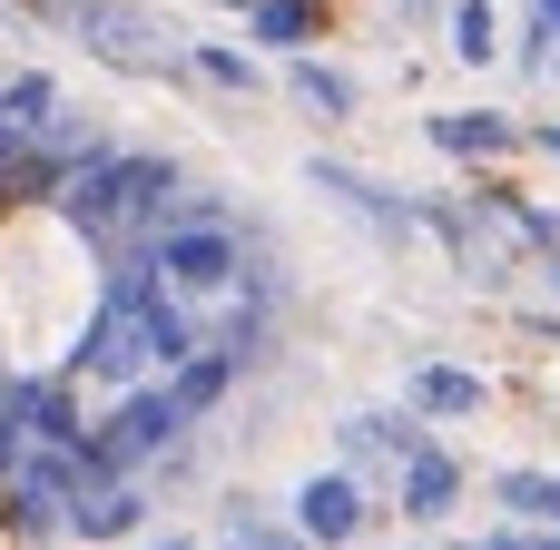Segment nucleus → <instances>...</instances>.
I'll return each instance as SVG.
<instances>
[{
  "mask_svg": "<svg viewBox=\"0 0 560 550\" xmlns=\"http://www.w3.org/2000/svg\"><path fill=\"white\" fill-rule=\"evenodd\" d=\"M285 89H295L315 118H354V79L325 69V59H305V49H285Z\"/></svg>",
  "mask_w": 560,
  "mask_h": 550,
  "instance_id": "10",
  "label": "nucleus"
},
{
  "mask_svg": "<svg viewBox=\"0 0 560 550\" xmlns=\"http://www.w3.org/2000/svg\"><path fill=\"white\" fill-rule=\"evenodd\" d=\"M148 246H158V276H167L177 295H236V285H246V256H236L226 217H167Z\"/></svg>",
  "mask_w": 560,
  "mask_h": 550,
  "instance_id": "2",
  "label": "nucleus"
},
{
  "mask_svg": "<svg viewBox=\"0 0 560 550\" xmlns=\"http://www.w3.org/2000/svg\"><path fill=\"white\" fill-rule=\"evenodd\" d=\"M315 187H325V197H345L354 217H374V226H394V236L413 226V207H404V187H384V177H354V167H335V157H315Z\"/></svg>",
  "mask_w": 560,
  "mask_h": 550,
  "instance_id": "8",
  "label": "nucleus"
},
{
  "mask_svg": "<svg viewBox=\"0 0 560 550\" xmlns=\"http://www.w3.org/2000/svg\"><path fill=\"white\" fill-rule=\"evenodd\" d=\"M433 148H443V157H512L522 128H512L502 108H443V118H433Z\"/></svg>",
  "mask_w": 560,
  "mask_h": 550,
  "instance_id": "7",
  "label": "nucleus"
},
{
  "mask_svg": "<svg viewBox=\"0 0 560 550\" xmlns=\"http://www.w3.org/2000/svg\"><path fill=\"white\" fill-rule=\"evenodd\" d=\"M541 148H551V157H560V128H541Z\"/></svg>",
  "mask_w": 560,
  "mask_h": 550,
  "instance_id": "20",
  "label": "nucleus"
},
{
  "mask_svg": "<svg viewBox=\"0 0 560 550\" xmlns=\"http://www.w3.org/2000/svg\"><path fill=\"white\" fill-rule=\"evenodd\" d=\"M69 531H79V541H138V531H148V492H138V482H98V492H79Z\"/></svg>",
  "mask_w": 560,
  "mask_h": 550,
  "instance_id": "6",
  "label": "nucleus"
},
{
  "mask_svg": "<svg viewBox=\"0 0 560 550\" xmlns=\"http://www.w3.org/2000/svg\"><path fill=\"white\" fill-rule=\"evenodd\" d=\"M492 49H502V39H492V10L463 0V10H453V59H492Z\"/></svg>",
  "mask_w": 560,
  "mask_h": 550,
  "instance_id": "15",
  "label": "nucleus"
},
{
  "mask_svg": "<svg viewBox=\"0 0 560 550\" xmlns=\"http://www.w3.org/2000/svg\"><path fill=\"white\" fill-rule=\"evenodd\" d=\"M453 502H463V463H453V453H433V443H423V453H413V463H404V512H413V522H443V512H453Z\"/></svg>",
  "mask_w": 560,
  "mask_h": 550,
  "instance_id": "9",
  "label": "nucleus"
},
{
  "mask_svg": "<svg viewBox=\"0 0 560 550\" xmlns=\"http://www.w3.org/2000/svg\"><path fill=\"white\" fill-rule=\"evenodd\" d=\"M335 443H345L354 472H364V463H413V453H423V423H413V413H345Z\"/></svg>",
  "mask_w": 560,
  "mask_h": 550,
  "instance_id": "5",
  "label": "nucleus"
},
{
  "mask_svg": "<svg viewBox=\"0 0 560 550\" xmlns=\"http://www.w3.org/2000/svg\"><path fill=\"white\" fill-rule=\"evenodd\" d=\"M138 550H187V541H177V531H158V541H138Z\"/></svg>",
  "mask_w": 560,
  "mask_h": 550,
  "instance_id": "19",
  "label": "nucleus"
},
{
  "mask_svg": "<svg viewBox=\"0 0 560 550\" xmlns=\"http://www.w3.org/2000/svg\"><path fill=\"white\" fill-rule=\"evenodd\" d=\"M187 69H197V79H217V89H256V59H236V49H197Z\"/></svg>",
  "mask_w": 560,
  "mask_h": 550,
  "instance_id": "17",
  "label": "nucleus"
},
{
  "mask_svg": "<svg viewBox=\"0 0 560 550\" xmlns=\"http://www.w3.org/2000/svg\"><path fill=\"white\" fill-rule=\"evenodd\" d=\"M197 413L177 403V384H138V394H118V413L108 423H89V472L98 482H128V472H148V463H167L177 453V433H187Z\"/></svg>",
  "mask_w": 560,
  "mask_h": 550,
  "instance_id": "1",
  "label": "nucleus"
},
{
  "mask_svg": "<svg viewBox=\"0 0 560 550\" xmlns=\"http://www.w3.org/2000/svg\"><path fill=\"white\" fill-rule=\"evenodd\" d=\"M0 108H10V118H30V128H39V118H49V108H59V89H49V79H39V69H20V79H0Z\"/></svg>",
  "mask_w": 560,
  "mask_h": 550,
  "instance_id": "14",
  "label": "nucleus"
},
{
  "mask_svg": "<svg viewBox=\"0 0 560 550\" xmlns=\"http://www.w3.org/2000/svg\"><path fill=\"white\" fill-rule=\"evenodd\" d=\"M413 413H482V374H463V364H423V374H413Z\"/></svg>",
  "mask_w": 560,
  "mask_h": 550,
  "instance_id": "11",
  "label": "nucleus"
},
{
  "mask_svg": "<svg viewBox=\"0 0 560 550\" xmlns=\"http://www.w3.org/2000/svg\"><path fill=\"white\" fill-rule=\"evenodd\" d=\"M502 502H512V512H541V522H560V482H541V472H502Z\"/></svg>",
  "mask_w": 560,
  "mask_h": 550,
  "instance_id": "16",
  "label": "nucleus"
},
{
  "mask_svg": "<svg viewBox=\"0 0 560 550\" xmlns=\"http://www.w3.org/2000/svg\"><path fill=\"white\" fill-rule=\"evenodd\" d=\"M295 531L315 550H345L364 531V482H354V472H315V482L295 492Z\"/></svg>",
  "mask_w": 560,
  "mask_h": 550,
  "instance_id": "4",
  "label": "nucleus"
},
{
  "mask_svg": "<svg viewBox=\"0 0 560 550\" xmlns=\"http://www.w3.org/2000/svg\"><path fill=\"white\" fill-rule=\"evenodd\" d=\"M551 295H560V266H551Z\"/></svg>",
  "mask_w": 560,
  "mask_h": 550,
  "instance_id": "21",
  "label": "nucleus"
},
{
  "mask_svg": "<svg viewBox=\"0 0 560 550\" xmlns=\"http://www.w3.org/2000/svg\"><path fill=\"white\" fill-rule=\"evenodd\" d=\"M69 30H89V49H108V59H128V69H177V30L167 20H148V10H128V0H69Z\"/></svg>",
  "mask_w": 560,
  "mask_h": 550,
  "instance_id": "3",
  "label": "nucleus"
},
{
  "mask_svg": "<svg viewBox=\"0 0 560 550\" xmlns=\"http://www.w3.org/2000/svg\"><path fill=\"white\" fill-rule=\"evenodd\" d=\"M20 167H30V118L0 108V187H20Z\"/></svg>",
  "mask_w": 560,
  "mask_h": 550,
  "instance_id": "18",
  "label": "nucleus"
},
{
  "mask_svg": "<svg viewBox=\"0 0 560 550\" xmlns=\"http://www.w3.org/2000/svg\"><path fill=\"white\" fill-rule=\"evenodd\" d=\"M217 550H315L305 531H276L266 512H226V531H217Z\"/></svg>",
  "mask_w": 560,
  "mask_h": 550,
  "instance_id": "13",
  "label": "nucleus"
},
{
  "mask_svg": "<svg viewBox=\"0 0 560 550\" xmlns=\"http://www.w3.org/2000/svg\"><path fill=\"white\" fill-rule=\"evenodd\" d=\"M246 20H256V49H276V59H285V49H305V30H315V0H256Z\"/></svg>",
  "mask_w": 560,
  "mask_h": 550,
  "instance_id": "12",
  "label": "nucleus"
}]
</instances>
